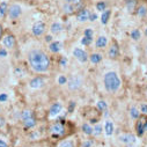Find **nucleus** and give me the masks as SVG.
Instances as JSON below:
<instances>
[{
  "label": "nucleus",
  "instance_id": "nucleus-1",
  "mask_svg": "<svg viewBox=\"0 0 147 147\" xmlns=\"http://www.w3.org/2000/svg\"><path fill=\"white\" fill-rule=\"evenodd\" d=\"M30 68L36 73H45L50 69V57L41 49H31L27 55Z\"/></svg>",
  "mask_w": 147,
  "mask_h": 147
},
{
  "label": "nucleus",
  "instance_id": "nucleus-2",
  "mask_svg": "<svg viewBox=\"0 0 147 147\" xmlns=\"http://www.w3.org/2000/svg\"><path fill=\"white\" fill-rule=\"evenodd\" d=\"M103 82H104V87H105L107 92H109V93H116L119 89L121 84H122L116 72L105 73L104 78H103Z\"/></svg>",
  "mask_w": 147,
  "mask_h": 147
},
{
  "label": "nucleus",
  "instance_id": "nucleus-3",
  "mask_svg": "<svg viewBox=\"0 0 147 147\" xmlns=\"http://www.w3.org/2000/svg\"><path fill=\"white\" fill-rule=\"evenodd\" d=\"M0 45H3V48L7 49V50H14L15 47H16V37H15V35L12 31H9V30H5L3 37H1Z\"/></svg>",
  "mask_w": 147,
  "mask_h": 147
},
{
  "label": "nucleus",
  "instance_id": "nucleus-4",
  "mask_svg": "<svg viewBox=\"0 0 147 147\" xmlns=\"http://www.w3.org/2000/svg\"><path fill=\"white\" fill-rule=\"evenodd\" d=\"M23 14L22 6L18 3H11L8 6V12H7V19L11 21H16L19 20Z\"/></svg>",
  "mask_w": 147,
  "mask_h": 147
},
{
  "label": "nucleus",
  "instance_id": "nucleus-5",
  "mask_svg": "<svg viewBox=\"0 0 147 147\" xmlns=\"http://www.w3.org/2000/svg\"><path fill=\"white\" fill-rule=\"evenodd\" d=\"M47 31V24L43 22V21H37L35 22L31 27V32L35 37H41L43 36Z\"/></svg>",
  "mask_w": 147,
  "mask_h": 147
},
{
  "label": "nucleus",
  "instance_id": "nucleus-6",
  "mask_svg": "<svg viewBox=\"0 0 147 147\" xmlns=\"http://www.w3.org/2000/svg\"><path fill=\"white\" fill-rule=\"evenodd\" d=\"M147 130V116H140L138 118V122H137V125H136V131H137V134L139 137H141L145 131Z\"/></svg>",
  "mask_w": 147,
  "mask_h": 147
},
{
  "label": "nucleus",
  "instance_id": "nucleus-7",
  "mask_svg": "<svg viewBox=\"0 0 147 147\" xmlns=\"http://www.w3.org/2000/svg\"><path fill=\"white\" fill-rule=\"evenodd\" d=\"M73 56H74L80 63H86L89 59V56L87 55V52L80 48H77V49L73 50Z\"/></svg>",
  "mask_w": 147,
  "mask_h": 147
},
{
  "label": "nucleus",
  "instance_id": "nucleus-8",
  "mask_svg": "<svg viewBox=\"0 0 147 147\" xmlns=\"http://www.w3.org/2000/svg\"><path fill=\"white\" fill-rule=\"evenodd\" d=\"M81 85H82V81H81V79H80L78 76H73V77L69 79V81H68V88H69L71 90H77V89H79V88L81 87Z\"/></svg>",
  "mask_w": 147,
  "mask_h": 147
},
{
  "label": "nucleus",
  "instance_id": "nucleus-9",
  "mask_svg": "<svg viewBox=\"0 0 147 147\" xmlns=\"http://www.w3.org/2000/svg\"><path fill=\"white\" fill-rule=\"evenodd\" d=\"M50 132L53 133V134H56V136H60V134L64 133V125L61 123H59V122H56V123H53L51 125Z\"/></svg>",
  "mask_w": 147,
  "mask_h": 147
},
{
  "label": "nucleus",
  "instance_id": "nucleus-10",
  "mask_svg": "<svg viewBox=\"0 0 147 147\" xmlns=\"http://www.w3.org/2000/svg\"><path fill=\"white\" fill-rule=\"evenodd\" d=\"M108 56L110 59H116L119 56V48H118L117 43L111 44V47L109 48V51H108Z\"/></svg>",
  "mask_w": 147,
  "mask_h": 147
},
{
  "label": "nucleus",
  "instance_id": "nucleus-11",
  "mask_svg": "<svg viewBox=\"0 0 147 147\" xmlns=\"http://www.w3.org/2000/svg\"><path fill=\"white\" fill-rule=\"evenodd\" d=\"M89 11L86 9V8H81L80 11H78V14H77V19L79 22H86L87 20H89Z\"/></svg>",
  "mask_w": 147,
  "mask_h": 147
},
{
  "label": "nucleus",
  "instance_id": "nucleus-12",
  "mask_svg": "<svg viewBox=\"0 0 147 147\" xmlns=\"http://www.w3.org/2000/svg\"><path fill=\"white\" fill-rule=\"evenodd\" d=\"M8 6H9V3H7V1L0 3V21H4L7 19Z\"/></svg>",
  "mask_w": 147,
  "mask_h": 147
},
{
  "label": "nucleus",
  "instance_id": "nucleus-13",
  "mask_svg": "<svg viewBox=\"0 0 147 147\" xmlns=\"http://www.w3.org/2000/svg\"><path fill=\"white\" fill-rule=\"evenodd\" d=\"M43 85H44V80H43L41 77L32 78V79L30 80V82H29V86H30L31 88H34V89L41 88V87H43Z\"/></svg>",
  "mask_w": 147,
  "mask_h": 147
},
{
  "label": "nucleus",
  "instance_id": "nucleus-14",
  "mask_svg": "<svg viewBox=\"0 0 147 147\" xmlns=\"http://www.w3.org/2000/svg\"><path fill=\"white\" fill-rule=\"evenodd\" d=\"M118 139H119V141H121V142H123V144H127V145L133 144V142L136 141L134 136H132V134H130V133L122 134V136H119V137H118Z\"/></svg>",
  "mask_w": 147,
  "mask_h": 147
},
{
  "label": "nucleus",
  "instance_id": "nucleus-15",
  "mask_svg": "<svg viewBox=\"0 0 147 147\" xmlns=\"http://www.w3.org/2000/svg\"><path fill=\"white\" fill-rule=\"evenodd\" d=\"M63 48V44L59 42V41H53L50 43L49 45V50L52 52V53H58Z\"/></svg>",
  "mask_w": 147,
  "mask_h": 147
},
{
  "label": "nucleus",
  "instance_id": "nucleus-16",
  "mask_svg": "<svg viewBox=\"0 0 147 147\" xmlns=\"http://www.w3.org/2000/svg\"><path fill=\"white\" fill-rule=\"evenodd\" d=\"M63 109V105L59 103V102H56L51 105L50 108V116H57Z\"/></svg>",
  "mask_w": 147,
  "mask_h": 147
},
{
  "label": "nucleus",
  "instance_id": "nucleus-17",
  "mask_svg": "<svg viewBox=\"0 0 147 147\" xmlns=\"http://www.w3.org/2000/svg\"><path fill=\"white\" fill-rule=\"evenodd\" d=\"M50 31H51V34H53V35H58L59 32H61V31H63V26H61V23H59V22H53V23L51 24V27H50Z\"/></svg>",
  "mask_w": 147,
  "mask_h": 147
},
{
  "label": "nucleus",
  "instance_id": "nucleus-18",
  "mask_svg": "<svg viewBox=\"0 0 147 147\" xmlns=\"http://www.w3.org/2000/svg\"><path fill=\"white\" fill-rule=\"evenodd\" d=\"M107 44H108V40H107L105 36H100V37L96 40V43H95L97 49H103V48L107 47Z\"/></svg>",
  "mask_w": 147,
  "mask_h": 147
},
{
  "label": "nucleus",
  "instance_id": "nucleus-19",
  "mask_svg": "<svg viewBox=\"0 0 147 147\" xmlns=\"http://www.w3.org/2000/svg\"><path fill=\"white\" fill-rule=\"evenodd\" d=\"M104 130H105L107 136H111V134L114 133V124H113L111 121H107V122H105Z\"/></svg>",
  "mask_w": 147,
  "mask_h": 147
},
{
  "label": "nucleus",
  "instance_id": "nucleus-20",
  "mask_svg": "<svg viewBox=\"0 0 147 147\" xmlns=\"http://www.w3.org/2000/svg\"><path fill=\"white\" fill-rule=\"evenodd\" d=\"M110 16H111V11H109V9H105L102 12V15H101V22L103 24H107Z\"/></svg>",
  "mask_w": 147,
  "mask_h": 147
},
{
  "label": "nucleus",
  "instance_id": "nucleus-21",
  "mask_svg": "<svg viewBox=\"0 0 147 147\" xmlns=\"http://www.w3.org/2000/svg\"><path fill=\"white\" fill-rule=\"evenodd\" d=\"M36 125V121L34 117H29L27 119H23V126L27 127V129H30V127H34Z\"/></svg>",
  "mask_w": 147,
  "mask_h": 147
},
{
  "label": "nucleus",
  "instance_id": "nucleus-22",
  "mask_svg": "<svg viewBox=\"0 0 147 147\" xmlns=\"http://www.w3.org/2000/svg\"><path fill=\"white\" fill-rule=\"evenodd\" d=\"M89 60L93 64H98L102 60V55H100V53H92L89 56Z\"/></svg>",
  "mask_w": 147,
  "mask_h": 147
},
{
  "label": "nucleus",
  "instance_id": "nucleus-23",
  "mask_svg": "<svg viewBox=\"0 0 147 147\" xmlns=\"http://www.w3.org/2000/svg\"><path fill=\"white\" fill-rule=\"evenodd\" d=\"M146 14H147V7H146L145 5H140V6L137 8V15L140 16V18H142V16H145Z\"/></svg>",
  "mask_w": 147,
  "mask_h": 147
},
{
  "label": "nucleus",
  "instance_id": "nucleus-24",
  "mask_svg": "<svg viewBox=\"0 0 147 147\" xmlns=\"http://www.w3.org/2000/svg\"><path fill=\"white\" fill-rule=\"evenodd\" d=\"M81 129H82V131H84L85 134H87V136H92L93 134V127L89 124H87V123L82 124V127Z\"/></svg>",
  "mask_w": 147,
  "mask_h": 147
},
{
  "label": "nucleus",
  "instance_id": "nucleus-25",
  "mask_svg": "<svg viewBox=\"0 0 147 147\" xmlns=\"http://www.w3.org/2000/svg\"><path fill=\"white\" fill-rule=\"evenodd\" d=\"M131 38L133 40V41H138V40H140V36H141V32H140V30L139 29H133L132 31H131Z\"/></svg>",
  "mask_w": 147,
  "mask_h": 147
},
{
  "label": "nucleus",
  "instance_id": "nucleus-26",
  "mask_svg": "<svg viewBox=\"0 0 147 147\" xmlns=\"http://www.w3.org/2000/svg\"><path fill=\"white\" fill-rule=\"evenodd\" d=\"M130 115L132 116V118H134V119H137V118H139L140 117V113H139V110L137 109V108H134V107H132L131 109H130Z\"/></svg>",
  "mask_w": 147,
  "mask_h": 147
},
{
  "label": "nucleus",
  "instance_id": "nucleus-27",
  "mask_svg": "<svg viewBox=\"0 0 147 147\" xmlns=\"http://www.w3.org/2000/svg\"><path fill=\"white\" fill-rule=\"evenodd\" d=\"M29 117H32V113L30 111V110H24V111H22V114H21L22 121H23V119H27V118H29Z\"/></svg>",
  "mask_w": 147,
  "mask_h": 147
},
{
  "label": "nucleus",
  "instance_id": "nucleus-28",
  "mask_svg": "<svg viewBox=\"0 0 147 147\" xmlns=\"http://www.w3.org/2000/svg\"><path fill=\"white\" fill-rule=\"evenodd\" d=\"M59 147H74V144L72 140H65L59 145Z\"/></svg>",
  "mask_w": 147,
  "mask_h": 147
},
{
  "label": "nucleus",
  "instance_id": "nucleus-29",
  "mask_svg": "<svg viewBox=\"0 0 147 147\" xmlns=\"http://www.w3.org/2000/svg\"><path fill=\"white\" fill-rule=\"evenodd\" d=\"M134 6H136V0H129L126 3V7H127V11H133L134 9Z\"/></svg>",
  "mask_w": 147,
  "mask_h": 147
},
{
  "label": "nucleus",
  "instance_id": "nucleus-30",
  "mask_svg": "<svg viewBox=\"0 0 147 147\" xmlns=\"http://www.w3.org/2000/svg\"><path fill=\"white\" fill-rule=\"evenodd\" d=\"M96 8H97V11H105L107 9V4L105 3H103V1H100V3H97L96 4Z\"/></svg>",
  "mask_w": 147,
  "mask_h": 147
},
{
  "label": "nucleus",
  "instance_id": "nucleus-31",
  "mask_svg": "<svg viewBox=\"0 0 147 147\" xmlns=\"http://www.w3.org/2000/svg\"><path fill=\"white\" fill-rule=\"evenodd\" d=\"M93 35H94V32L90 28H87L84 32V36H86V37H88V38H92V40H93Z\"/></svg>",
  "mask_w": 147,
  "mask_h": 147
},
{
  "label": "nucleus",
  "instance_id": "nucleus-32",
  "mask_svg": "<svg viewBox=\"0 0 147 147\" xmlns=\"http://www.w3.org/2000/svg\"><path fill=\"white\" fill-rule=\"evenodd\" d=\"M101 132H102V126L101 125H96L95 127H93V134L94 136H98V134H101Z\"/></svg>",
  "mask_w": 147,
  "mask_h": 147
},
{
  "label": "nucleus",
  "instance_id": "nucleus-33",
  "mask_svg": "<svg viewBox=\"0 0 147 147\" xmlns=\"http://www.w3.org/2000/svg\"><path fill=\"white\" fill-rule=\"evenodd\" d=\"M97 108H98V110H101V111H104V110L107 109V103L104 101H98Z\"/></svg>",
  "mask_w": 147,
  "mask_h": 147
},
{
  "label": "nucleus",
  "instance_id": "nucleus-34",
  "mask_svg": "<svg viewBox=\"0 0 147 147\" xmlns=\"http://www.w3.org/2000/svg\"><path fill=\"white\" fill-rule=\"evenodd\" d=\"M92 38H88V37H86V36H84L82 37V40H81V43L84 44V45H89L90 43H92Z\"/></svg>",
  "mask_w": 147,
  "mask_h": 147
},
{
  "label": "nucleus",
  "instance_id": "nucleus-35",
  "mask_svg": "<svg viewBox=\"0 0 147 147\" xmlns=\"http://www.w3.org/2000/svg\"><path fill=\"white\" fill-rule=\"evenodd\" d=\"M67 82V79L65 78V76H60L59 78H58V84L59 85H65Z\"/></svg>",
  "mask_w": 147,
  "mask_h": 147
},
{
  "label": "nucleus",
  "instance_id": "nucleus-36",
  "mask_svg": "<svg viewBox=\"0 0 147 147\" xmlns=\"http://www.w3.org/2000/svg\"><path fill=\"white\" fill-rule=\"evenodd\" d=\"M7 49H5V48H0V57H6L7 56Z\"/></svg>",
  "mask_w": 147,
  "mask_h": 147
},
{
  "label": "nucleus",
  "instance_id": "nucleus-37",
  "mask_svg": "<svg viewBox=\"0 0 147 147\" xmlns=\"http://www.w3.org/2000/svg\"><path fill=\"white\" fill-rule=\"evenodd\" d=\"M140 111L142 113V114H147V104H145V103H142L141 105H140Z\"/></svg>",
  "mask_w": 147,
  "mask_h": 147
},
{
  "label": "nucleus",
  "instance_id": "nucleus-38",
  "mask_svg": "<svg viewBox=\"0 0 147 147\" xmlns=\"http://www.w3.org/2000/svg\"><path fill=\"white\" fill-rule=\"evenodd\" d=\"M74 108H76V102H69V107H68V111L69 113H72L73 110H74Z\"/></svg>",
  "mask_w": 147,
  "mask_h": 147
},
{
  "label": "nucleus",
  "instance_id": "nucleus-39",
  "mask_svg": "<svg viewBox=\"0 0 147 147\" xmlns=\"http://www.w3.org/2000/svg\"><path fill=\"white\" fill-rule=\"evenodd\" d=\"M4 31H5V29H4V27H3L1 21H0V42H1V37H3V35H4Z\"/></svg>",
  "mask_w": 147,
  "mask_h": 147
},
{
  "label": "nucleus",
  "instance_id": "nucleus-40",
  "mask_svg": "<svg viewBox=\"0 0 147 147\" xmlns=\"http://www.w3.org/2000/svg\"><path fill=\"white\" fill-rule=\"evenodd\" d=\"M92 145H93V142L90 140H86L85 144H82V147H90Z\"/></svg>",
  "mask_w": 147,
  "mask_h": 147
},
{
  "label": "nucleus",
  "instance_id": "nucleus-41",
  "mask_svg": "<svg viewBox=\"0 0 147 147\" xmlns=\"http://www.w3.org/2000/svg\"><path fill=\"white\" fill-rule=\"evenodd\" d=\"M7 100V94H0V102H4Z\"/></svg>",
  "mask_w": 147,
  "mask_h": 147
},
{
  "label": "nucleus",
  "instance_id": "nucleus-42",
  "mask_svg": "<svg viewBox=\"0 0 147 147\" xmlns=\"http://www.w3.org/2000/svg\"><path fill=\"white\" fill-rule=\"evenodd\" d=\"M96 19H97V15H96L95 13H94V14H90V15H89V20H90V21H95Z\"/></svg>",
  "mask_w": 147,
  "mask_h": 147
},
{
  "label": "nucleus",
  "instance_id": "nucleus-43",
  "mask_svg": "<svg viewBox=\"0 0 147 147\" xmlns=\"http://www.w3.org/2000/svg\"><path fill=\"white\" fill-rule=\"evenodd\" d=\"M0 147H7V144L1 139H0Z\"/></svg>",
  "mask_w": 147,
  "mask_h": 147
},
{
  "label": "nucleus",
  "instance_id": "nucleus-44",
  "mask_svg": "<svg viewBox=\"0 0 147 147\" xmlns=\"http://www.w3.org/2000/svg\"><path fill=\"white\" fill-rule=\"evenodd\" d=\"M4 125H5V119H4L1 116H0V127L4 126Z\"/></svg>",
  "mask_w": 147,
  "mask_h": 147
},
{
  "label": "nucleus",
  "instance_id": "nucleus-45",
  "mask_svg": "<svg viewBox=\"0 0 147 147\" xmlns=\"http://www.w3.org/2000/svg\"><path fill=\"white\" fill-rule=\"evenodd\" d=\"M45 41H47V42H51V41H52V37L49 35V36H47V37H45Z\"/></svg>",
  "mask_w": 147,
  "mask_h": 147
},
{
  "label": "nucleus",
  "instance_id": "nucleus-46",
  "mask_svg": "<svg viewBox=\"0 0 147 147\" xmlns=\"http://www.w3.org/2000/svg\"><path fill=\"white\" fill-rule=\"evenodd\" d=\"M66 63H67V60L65 58H61V65H66Z\"/></svg>",
  "mask_w": 147,
  "mask_h": 147
},
{
  "label": "nucleus",
  "instance_id": "nucleus-47",
  "mask_svg": "<svg viewBox=\"0 0 147 147\" xmlns=\"http://www.w3.org/2000/svg\"><path fill=\"white\" fill-rule=\"evenodd\" d=\"M145 55H146V57H147V45H146V48H145Z\"/></svg>",
  "mask_w": 147,
  "mask_h": 147
},
{
  "label": "nucleus",
  "instance_id": "nucleus-48",
  "mask_svg": "<svg viewBox=\"0 0 147 147\" xmlns=\"http://www.w3.org/2000/svg\"><path fill=\"white\" fill-rule=\"evenodd\" d=\"M145 34H146V35H147V29H146V31H145Z\"/></svg>",
  "mask_w": 147,
  "mask_h": 147
}]
</instances>
